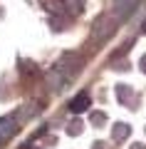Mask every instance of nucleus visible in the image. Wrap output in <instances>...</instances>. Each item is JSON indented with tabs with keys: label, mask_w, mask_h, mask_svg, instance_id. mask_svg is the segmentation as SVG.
I'll return each instance as SVG.
<instances>
[{
	"label": "nucleus",
	"mask_w": 146,
	"mask_h": 149,
	"mask_svg": "<svg viewBox=\"0 0 146 149\" xmlns=\"http://www.w3.org/2000/svg\"><path fill=\"white\" fill-rule=\"evenodd\" d=\"M15 129H17V119L15 117H3L0 119V139H8Z\"/></svg>",
	"instance_id": "obj_1"
},
{
	"label": "nucleus",
	"mask_w": 146,
	"mask_h": 149,
	"mask_svg": "<svg viewBox=\"0 0 146 149\" xmlns=\"http://www.w3.org/2000/svg\"><path fill=\"white\" fill-rule=\"evenodd\" d=\"M69 107H72V112H84L89 107V95H84V92H82V95H77Z\"/></svg>",
	"instance_id": "obj_2"
},
{
	"label": "nucleus",
	"mask_w": 146,
	"mask_h": 149,
	"mask_svg": "<svg viewBox=\"0 0 146 149\" xmlns=\"http://www.w3.org/2000/svg\"><path fill=\"white\" fill-rule=\"evenodd\" d=\"M129 132H131V129H129V124H116V127H114V132H111V134H114V139H116V142H121V139H124V137H129Z\"/></svg>",
	"instance_id": "obj_3"
},
{
	"label": "nucleus",
	"mask_w": 146,
	"mask_h": 149,
	"mask_svg": "<svg viewBox=\"0 0 146 149\" xmlns=\"http://www.w3.org/2000/svg\"><path fill=\"white\" fill-rule=\"evenodd\" d=\"M134 5H136V0H116V13L119 15H126Z\"/></svg>",
	"instance_id": "obj_4"
},
{
	"label": "nucleus",
	"mask_w": 146,
	"mask_h": 149,
	"mask_svg": "<svg viewBox=\"0 0 146 149\" xmlns=\"http://www.w3.org/2000/svg\"><path fill=\"white\" fill-rule=\"evenodd\" d=\"M141 70H144V72H146V55H144V57H141Z\"/></svg>",
	"instance_id": "obj_5"
},
{
	"label": "nucleus",
	"mask_w": 146,
	"mask_h": 149,
	"mask_svg": "<svg viewBox=\"0 0 146 149\" xmlns=\"http://www.w3.org/2000/svg\"><path fill=\"white\" fill-rule=\"evenodd\" d=\"M134 149H144V147H134Z\"/></svg>",
	"instance_id": "obj_6"
}]
</instances>
